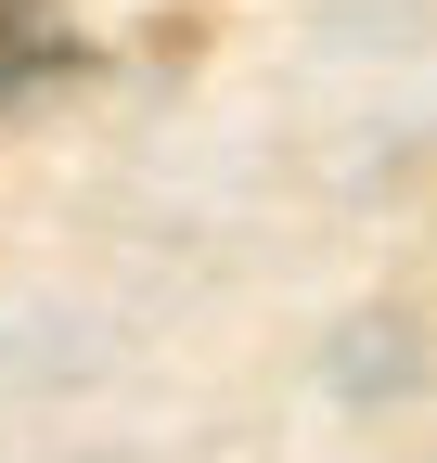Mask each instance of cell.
Masks as SVG:
<instances>
[{"instance_id":"6da1fadb","label":"cell","mask_w":437,"mask_h":463,"mask_svg":"<svg viewBox=\"0 0 437 463\" xmlns=\"http://www.w3.org/2000/svg\"><path fill=\"white\" fill-rule=\"evenodd\" d=\"M78 65H90V52L65 26V0H0V116L39 103V90H65Z\"/></svg>"}]
</instances>
